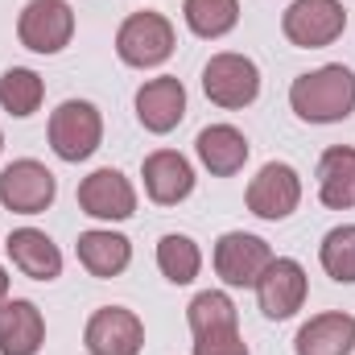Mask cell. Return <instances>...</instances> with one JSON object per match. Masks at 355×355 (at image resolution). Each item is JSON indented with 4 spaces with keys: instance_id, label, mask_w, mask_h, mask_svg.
Segmentation results:
<instances>
[{
    "instance_id": "obj_2",
    "label": "cell",
    "mask_w": 355,
    "mask_h": 355,
    "mask_svg": "<svg viewBox=\"0 0 355 355\" xmlns=\"http://www.w3.org/2000/svg\"><path fill=\"white\" fill-rule=\"evenodd\" d=\"M186 322L194 335V355H248V343L240 335L236 302L219 289H202L186 306Z\"/></svg>"
},
{
    "instance_id": "obj_3",
    "label": "cell",
    "mask_w": 355,
    "mask_h": 355,
    "mask_svg": "<svg viewBox=\"0 0 355 355\" xmlns=\"http://www.w3.org/2000/svg\"><path fill=\"white\" fill-rule=\"evenodd\" d=\"M178 37H174V25L170 17L153 12V8H141L132 12L120 33H116V54L124 67H137V71H149V67H162L170 54H174Z\"/></svg>"
},
{
    "instance_id": "obj_6",
    "label": "cell",
    "mask_w": 355,
    "mask_h": 355,
    "mask_svg": "<svg viewBox=\"0 0 355 355\" xmlns=\"http://www.w3.org/2000/svg\"><path fill=\"white\" fill-rule=\"evenodd\" d=\"M347 29V8L339 0H293L281 17V33L297 50H322Z\"/></svg>"
},
{
    "instance_id": "obj_24",
    "label": "cell",
    "mask_w": 355,
    "mask_h": 355,
    "mask_svg": "<svg viewBox=\"0 0 355 355\" xmlns=\"http://www.w3.org/2000/svg\"><path fill=\"white\" fill-rule=\"evenodd\" d=\"M157 268H162V277L166 281H174V285H190L194 277H198V268H202V252H198V244L190 240V236H162L157 240Z\"/></svg>"
},
{
    "instance_id": "obj_5",
    "label": "cell",
    "mask_w": 355,
    "mask_h": 355,
    "mask_svg": "<svg viewBox=\"0 0 355 355\" xmlns=\"http://www.w3.org/2000/svg\"><path fill=\"white\" fill-rule=\"evenodd\" d=\"M202 91L215 107L240 112V107L257 103V95H261V67L248 54H232V50L215 54L202 67Z\"/></svg>"
},
{
    "instance_id": "obj_21",
    "label": "cell",
    "mask_w": 355,
    "mask_h": 355,
    "mask_svg": "<svg viewBox=\"0 0 355 355\" xmlns=\"http://www.w3.org/2000/svg\"><path fill=\"white\" fill-rule=\"evenodd\" d=\"M318 198L331 211L355 207V149L352 145H331L318 162Z\"/></svg>"
},
{
    "instance_id": "obj_11",
    "label": "cell",
    "mask_w": 355,
    "mask_h": 355,
    "mask_svg": "<svg viewBox=\"0 0 355 355\" xmlns=\"http://www.w3.org/2000/svg\"><path fill=\"white\" fill-rule=\"evenodd\" d=\"M83 347L91 355H141L145 347V322L124 306H99L87 318Z\"/></svg>"
},
{
    "instance_id": "obj_19",
    "label": "cell",
    "mask_w": 355,
    "mask_h": 355,
    "mask_svg": "<svg viewBox=\"0 0 355 355\" xmlns=\"http://www.w3.org/2000/svg\"><path fill=\"white\" fill-rule=\"evenodd\" d=\"M194 149H198V162H202L215 178L240 174L244 162H248V137H244L240 128H232V124H207V128L198 132Z\"/></svg>"
},
{
    "instance_id": "obj_20",
    "label": "cell",
    "mask_w": 355,
    "mask_h": 355,
    "mask_svg": "<svg viewBox=\"0 0 355 355\" xmlns=\"http://www.w3.org/2000/svg\"><path fill=\"white\" fill-rule=\"evenodd\" d=\"M75 252H79V265L87 268L91 277H99V281H107V277H120L128 261H132V244H128V236H120V232H103V227H91L79 236V244H75Z\"/></svg>"
},
{
    "instance_id": "obj_12",
    "label": "cell",
    "mask_w": 355,
    "mask_h": 355,
    "mask_svg": "<svg viewBox=\"0 0 355 355\" xmlns=\"http://www.w3.org/2000/svg\"><path fill=\"white\" fill-rule=\"evenodd\" d=\"M268 261H272V248L252 232H227L215 244V272L223 277V285H244V289L252 285L257 289Z\"/></svg>"
},
{
    "instance_id": "obj_14",
    "label": "cell",
    "mask_w": 355,
    "mask_h": 355,
    "mask_svg": "<svg viewBox=\"0 0 355 355\" xmlns=\"http://www.w3.org/2000/svg\"><path fill=\"white\" fill-rule=\"evenodd\" d=\"M182 116H186V87H182V79L157 75V79L141 83V91H137V120H141V128L166 137V132H174L182 124Z\"/></svg>"
},
{
    "instance_id": "obj_9",
    "label": "cell",
    "mask_w": 355,
    "mask_h": 355,
    "mask_svg": "<svg viewBox=\"0 0 355 355\" xmlns=\"http://www.w3.org/2000/svg\"><path fill=\"white\" fill-rule=\"evenodd\" d=\"M244 198H248V211L257 219L281 223L302 202V178H297L293 166H285V162H268V166H261V174L248 182V194Z\"/></svg>"
},
{
    "instance_id": "obj_18",
    "label": "cell",
    "mask_w": 355,
    "mask_h": 355,
    "mask_svg": "<svg viewBox=\"0 0 355 355\" xmlns=\"http://www.w3.org/2000/svg\"><path fill=\"white\" fill-rule=\"evenodd\" d=\"M4 248H8V261L21 268L29 281H54V277L62 272V252H58V244H54L46 232H37V227H17V232H8Z\"/></svg>"
},
{
    "instance_id": "obj_8",
    "label": "cell",
    "mask_w": 355,
    "mask_h": 355,
    "mask_svg": "<svg viewBox=\"0 0 355 355\" xmlns=\"http://www.w3.org/2000/svg\"><path fill=\"white\" fill-rule=\"evenodd\" d=\"M54 194H58L54 174L33 157H21L0 170V207L12 215H42L54 202Z\"/></svg>"
},
{
    "instance_id": "obj_13",
    "label": "cell",
    "mask_w": 355,
    "mask_h": 355,
    "mask_svg": "<svg viewBox=\"0 0 355 355\" xmlns=\"http://www.w3.org/2000/svg\"><path fill=\"white\" fill-rule=\"evenodd\" d=\"M79 207H83V215H91V219L120 223V219H132L137 215V190H132V182L120 174V170L103 166V170H95V174H87L79 182Z\"/></svg>"
},
{
    "instance_id": "obj_26",
    "label": "cell",
    "mask_w": 355,
    "mask_h": 355,
    "mask_svg": "<svg viewBox=\"0 0 355 355\" xmlns=\"http://www.w3.org/2000/svg\"><path fill=\"white\" fill-rule=\"evenodd\" d=\"M4 302H8V272L0 268V306H4Z\"/></svg>"
},
{
    "instance_id": "obj_17",
    "label": "cell",
    "mask_w": 355,
    "mask_h": 355,
    "mask_svg": "<svg viewBox=\"0 0 355 355\" xmlns=\"http://www.w3.org/2000/svg\"><path fill=\"white\" fill-rule=\"evenodd\" d=\"M297 355H352L355 352V318L343 310H327L314 314L310 322H302L297 339H293Z\"/></svg>"
},
{
    "instance_id": "obj_16",
    "label": "cell",
    "mask_w": 355,
    "mask_h": 355,
    "mask_svg": "<svg viewBox=\"0 0 355 355\" xmlns=\"http://www.w3.org/2000/svg\"><path fill=\"white\" fill-rule=\"evenodd\" d=\"M46 343V318L33 302L12 297L0 306V355H37Z\"/></svg>"
},
{
    "instance_id": "obj_4",
    "label": "cell",
    "mask_w": 355,
    "mask_h": 355,
    "mask_svg": "<svg viewBox=\"0 0 355 355\" xmlns=\"http://www.w3.org/2000/svg\"><path fill=\"white\" fill-rule=\"evenodd\" d=\"M103 141V116L87 99H67L50 112V149L62 162H87Z\"/></svg>"
},
{
    "instance_id": "obj_7",
    "label": "cell",
    "mask_w": 355,
    "mask_h": 355,
    "mask_svg": "<svg viewBox=\"0 0 355 355\" xmlns=\"http://www.w3.org/2000/svg\"><path fill=\"white\" fill-rule=\"evenodd\" d=\"M17 37L33 54H58L75 37V8L67 0H29L17 17Z\"/></svg>"
},
{
    "instance_id": "obj_27",
    "label": "cell",
    "mask_w": 355,
    "mask_h": 355,
    "mask_svg": "<svg viewBox=\"0 0 355 355\" xmlns=\"http://www.w3.org/2000/svg\"><path fill=\"white\" fill-rule=\"evenodd\" d=\"M0 149H4V132H0Z\"/></svg>"
},
{
    "instance_id": "obj_23",
    "label": "cell",
    "mask_w": 355,
    "mask_h": 355,
    "mask_svg": "<svg viewBox=\"0 0 355 355\" xmlns=\"http://www.w3.org/2000/svg\"><path fill=\"white\" fill-rule=\"evenodd\" d=\"M42 99H46V83H42L37 71L12 67V71L0 75V107H4L8 116L25 120V116H33V112L42 107Z\"/></svg>"
},
{
    "instance_id": "obj_15",
    "label": "cell",
    "mask_w": 355,
    "mask_h": 355,
    "mask_svg": "<svg viewBox=\"0 0 355 355\" xmlns=\"http://www.w3.org/2000/svg\"><path fill=\"white\" fill-rule=\"evenodd\" d=\"M141 178H145V194L157 207H178L182 198H190L194 190V170L190 162L174 153V149H157L141 162Z\"/></svg>"
},
{
    "instance_id": "obj_10",
    "label": "cell",
    "mask_w": 355,
    "mask_h": 355,
    "mask_svg": "<svg viewBox=\"0 0 355 355\" xmlns=\"http://www.w3.org/2000/svg\"><path fill=\"white\" fill-rule=\"evenodd\" d=\"M306 289H310L306 268L297 265V261H289V257H272V261H268V268L261 272V281H257V302H261V314H265V318H272V322L293 318V314L306 306Z\"/></svg>"
},
{
    "instance_id": "obj_1",
    "label": "cell",
    "mask_w": 355,
    "mask_h": 355,
    "mask_svg": "<svg viewBox=\"0 0 355 355\" xmlns=\"http://www.w3.org/2000/svg\"><path fill=\"white\" fill-rule=\"evenodd\" d=\"M289 107L306 124H339L355 112V71L343 62H327L289 83Z\"/></svg>"
},
{
    "instance_id": "obj_22",
    "label": "cell",
    "mask_w": 355,
    "mask_h": 355,
    "mask_svg": "<svg viewBox=\"0 0 355 355\" xmlns=\"http://www.w3.org/2000/svg\"><path fill=\"white\" fill-rule=\"evenodd\" d=\"M182 17H186V25H190L194 37L215 42V37H223V33L236 29L240 0H182Z\"/></svg>"
},
{
    "instance_id": "obj_25",
    "label": "cell",
    "mask_w": 355,
    "mask_h": 355,
    "mask_svg": "<svg viewBox=\"0 0 355 355\" xmlns=\"http://www.w3.org/2000/svg\"><path fill=\"white\" fill-rule=\"evenodd\" d=\"M318 261H322V268H327L331 281H339V285H355V223L331 227V232L322 236Z\"/></svg>"
}]
</instances>
